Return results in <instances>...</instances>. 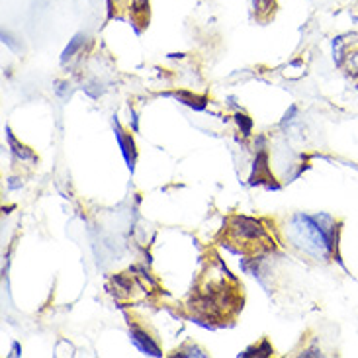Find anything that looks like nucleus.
Instances as JSON below:
<instances>
[{"label": "nucleus", "mask_w": 358, "mask_h": 358, "mask_svg": "<svg viewBox=\"0 0 358 358\" xmlns=\"http://www.w3.org/2000/svg\"><path fill=\"white\" fill-rule=\"evenodd\" d=\"M131 339L136 341L137 347L143 350V352H147V355H153V357H159V355H161V352H159V347H157L155 343L147 337L143 331H139V329L131 331Z\"/></svg>", "instance_id": "20e7f679"}, {"label": "nucleus", "mask_w": 358, "mask_h": 358, "mask_svg": "<svg viewBox=\"0 0 358 358\" xmlns=\"http://www.w3.org/2000/svg\"><path fill=\"white\" fill-rule=\"evenodd\" d=\"M347 61H349V73L355 78H358V51H352L350 55H347Z\"/></svg>", "instance_id": "39448f33"}, {"label": "nucleus", "mask_w": 358, "mask_h": 358, "mask_svg": "<svg viewBox=\"0 0 358 358\" xmlns=\"http://www.w3.org/2000/svg\"><path fill=\"white\" fill-rule=\"evenodd\" d=\"M222 241L231 251L241 252L245 257H257L276 249V239L261 220H252L245 215H229L222 229Z\"/></svg>", "instance_id": "f03ea898"}, {"label": "nucleus", "mask_w": 358, "mask_h": 358, "mask_svg": "<svg viewBox=\"0 0 358 358\" xmlns=\"http://www.w3.org/2000/svg\"><path fill=\"white\" fill-rule=\"evenodd\" d=\"M292 227H294L292 233L294 245H300L303 251H311L321 257L333 251V233L317 225V217L298 215Z\"/></svg>", "instance_id": "7ed1b4c3"}, {"label": "nucleus", "mask_w": 358, "mask_h": 358, "mask_svg": "<svg viewBox=\"0 0 358 358\" xmlns=\"http://www.w3.org/2000/svg\"><path fill=\"white\" fill-rule=\"evenodd\" d=\"M188 310L200 323L225 325L237 317L243 308V292L239 280L213 255L194 284Z\"/></svg>", "instance_id": "f257e3e1"}]
</instances>
